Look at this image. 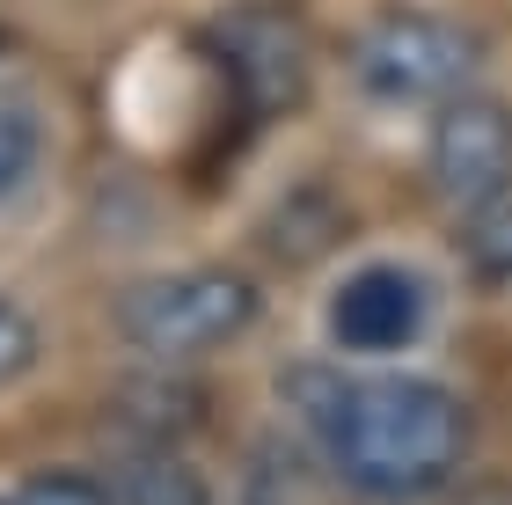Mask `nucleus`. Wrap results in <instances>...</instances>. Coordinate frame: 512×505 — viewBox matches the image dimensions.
I'll list each match as a JSON object with an SVG mask.
<instances>
[{"label":"nucleus","instance_id":"nucleus-1","mask_svg":"<svg viewBox=\"0 0 512 505\" xmlns=\"http://www.w3.org/2000/svg\"><path fill=\"white\" fill-rule=\"evenodd\" d=\"M293 403L308 410L337 484L374 498V505H410L447 491L476 447V418L447 381L425 374H293Z\"/></svg>","mask_w":512,"mask_h":505},{"label":"nucleus","instance_id":"nucleus-2","mask_svg":"<svg viewBox=\"0 0 512 505\" xmlns=\"http://www.w3.org/2000/svg\"><path fill=\"white\" fill-rule=\"evenodd\" d=\"M483 37L432 8H381L352 37V81L381 110H439L447 96L476 88Z\"/></svg>","mask_w":512,"mask_h":505},{"label":"nucleus","instance_id":"nucleus-3","mask_svg":"<svg viewBox=\"0 0 512 505\" xmlns=\"http://www.w3.org/2000/svg\"><path fill=\"white\" fill-rule=\"evenodd\" d=\"M118 337L132 352L147 359H198V352H220V344H235L242 330H256V315H264V286L249 279V271H161V279H139L118 293Z\"/></svg>","mask_w":512,"mask_h":505},{"label":"nucleus","instance_id":"nucleus-4","mask_svg":"<svg viewBox=\"0 0 512 505\" xmlns=\"http://www.w3.org/2000/svg\"><path fill=\"white\" fill-rule=\"evenodd\" d=\"M213 44L227 88L256 110V118H293L308 96V37L278 0H235L227 15H213Z\"/></svg>","mask_w":512,"mask_h":505},{"label":"nucleus","instance_id":"nucleus-5","mask_svg":"<svg viewBox=\"0 0 512 505\" xmlns=\"http://www.w3.org/2000/svg\"><path fill=\"white\" fill-rule=\"evenodd\" d=\"M432 183L454 205L512 198V103L491 88H461L432 110Z\"/></svg>","mask_w":512,"mask_h":505},{"label":"nucleus","instance_id":"nucleus-6","mask_svg":"<svg viewBox=\"0 0 512 505\" xmlns=\"http://www.w3.org/2000/svg\"><path fill=\"white\" fill-rule=\"evenodd\" d=\"M425 315H432V293H425V279H417L410 264H366L330 293V337L344 352H359V359H381V352L417 344Z\"/></svg>","mask_w":512,"mask_h":505},{"label":"nucleus","instance_id":"nucleus-7","mask_svg":"<svg viewBox=\"0 0 512 505\" xmlns=\"http://www.w3.org/2000/svg\"><path fill=\"white\" fill-rule=\"evenodd\" d=\"M110 498L118 505H213V484L169 440H139L118 462V476H110Z\"/></svg>","mask_w":512,"mask_h":505},{"label":"nucleus","instance_id":"nucleus-8","mask_svg":"<svg viewBox=\"0 0 512 505\" xmlns=\"http://www.w3.org/2000/svg\"><path fill=\"white\" fill-rule=\"evenodd\" d=\"M461 264L491 286H512V198H483L461 213Z\"/></svg>","mask_w":512,"mask_h":505},{"label":"nucleus","instance_id":"nucleus-9","mask_svg":"<svg viewBox=\"0 0 512 505\" xmlns=\"http://www.w3.org/2000/svg\"><path fill=\"white\" fill-rule=\"evenodd\" d=\"M8 505H118V498H110V484H96L81 469H37V476H22V491Z\"/></svg>","mask_w":512,"mask_h":505},{"label":"nucleus","instance_id":"nucleus-10","mask_svg":"<svg viewBox=\"0 0 512 505\" xmlns=\"http://www.w3.org/2000/svg\"><path fill=\"white\" fill-rule=\"evenodd\" d=\"M37 344H44V337H37V315L15 308L8 293H0V388L22 381V374L37 366Z\"/></svg>","mask_w":512,"mask_h":505},{"label":"nucleus","instance_id":"nucleus-11","mask_svg":"<svg viewBox=\"0 0 512 505\" xmlns=\"http://www.w3.org/2000/svg\"><path fill=\"white\" fill-rule=\"evenodd\" d=\"M37 169V125L22 110H0V198H15Z\"/></svg>","mask_w":512,"mask_h":505},{"label":"nucleus","instance_id":"nucleus-12","mask_svg":"<svg viewBox=\"0 0 512 505\" xmlns=\"http://www.w3.org/2000/svg\"><path fill=\"white\" fill-rule=\"evenodd\" d=\"M0 44H8V37H0Z\"/></svg>","mask_w":512,"mask_h":505}]
</instances>
